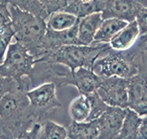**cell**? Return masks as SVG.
I'll list each match as a JSON object with an SVG mask.
<instances>
[{"instance_id":"cell-18","label":"cell","mask_w":147,"mask_h":139,"mask_svg":"<svg viewBox=\"0 0 147 139\" xmlns=\"http://www.w3.org/2000/svg\"><path fill=\"white\" fill-rule=\"evenodd\" d=\"M107 0H92L89 2H81L79 0L74 1L62 11L74 14L78 18L86 17L93 13H98L104 10Z\"/></svg>"},{"instance_id":"cell-9","label":"cell","mask_w":147,"mask_h":139,"mask_svg":"<svg viewBox=\"0 0 147 139\" xmlns=\"http://www.w3.org/2000/svg\"><path fill=\"white\" fill-rule=\"evenodd\" d=\"M129 109L142 116L147 109V70L129 78Z\"/></svg>"},{"instance_id":"cell-2","label":"cell","mask_w":147,"mask_h":139,"mask_svg":"<svg viewBox=\"0 0 147 139\" xmlns=\"http://www.w3.org/2000/svg\"><path fill=\"white\" fill-rule=\"evenodd\" d=\"M110 49L109 43H92L90 45H63L54 52L43 54L35 60L36 63L59 64L71 72L79 67L92 69L93 64L101 54Z\"/></svg>"},{"instance_id":"cell-25","label":"cell","mask_w":147,"mask_h":139,"mask_svg":"<svg viewBox=\"0 0 147 139\" xmlns=\"http://www.w3.org/2000/svg\"><path fill=\"white\" fill-rule=\"evenodd\" d=\"M86 96L89 98L90 102H91V112H90V115L88 117V120H87V122L98 119L105 111L107 110L109 106L100 99V97L96 93V91Z\"/></svg>"},{"instance_id":"cell-11","label":"cell","mask_w":147,"mask_h":139,"mask_svg":"<svg viewBox=\"0 0 147 139\" xmlns=\"http://www.w3.org/2000/svg\"><path fill=\"white\" fill-rule=\"evenodd\" d=\"M127 109L109 106L98 119L99 139H114L116 137L125 119Z\"/></svg>"},{"instance_id":"cell-5","label":"cell","mask_w":147,"mask_h":139,"mask_svg":"<svg viewBox=\"0 0 147 139\" xmlns=\"http://www.w3.org/2000/svg\"><path fill=\"white\" fill-rule=\"evenodd\" d=\"M0 118L6 122L37 120L27 91L17 89L5 94L0 100Z\"/></svg>"},{"instance_id":"cell-23","label":"cell","mask_w":147,"mask_h":139,"mask_svg":"<svg viewBox=\"0 0 147 139\" xmlns=\"http://www.w3.org/2000/svg\"><path fill=\"white\" fill-rule=\"evenodd\" d=\"M67 128L54 123L51 120H46L41 123V130L39 139H67Z\"/></svg>"},{"instance_id":"cell-3","label":"cell","mask_w":147,"mask_h":139,"mask_svg":"<svg viewBox=\"0 0 147 139\" xmlns=\"http://www.w3.org/2000/svg\"><path fill=\"white\" fill-rule=\"evenodd\" d=\"M11 24L15 31L14 39L22 44L36 58L39 57L41 41L47 31L45 18L9 6Z\"/></svg>"},{"instance_id":"cell-15","label":"cell","mask_w":147,"mask_h":139,"mask_svg":"<svg viewBox=\"0 0 147 139\" xmlns=\"http://www.w3.org/2000/svg\"><path fill=\"white\" fill-rule=\"evenodd\" d=\"M140 37V30L137 21L133 20L119 31L115 35L109 44L114 51H126L134 44L137 39Z\"/></svg>"},{"instance_id":"cell-31","label":"cell","mask_w":147,"mask_h":139,"mask_svg":"<svg viewBox=\"0 0 147 139\" xmlns=\"http://www.w3.org/2000/svg\"><path fill=\"white\" fill-rule=\"evenodd\" d=\"M139 38H140V40H139L140 41V43H146V41H147V33L140 36Z\"/></svg>"},{"instance_id":"cell-24","label":"cell","mask_w":147,"mask_h":139,"mask_svg":"<svg viewBox=\"0 0 147 139\" xmlns=\"http://www.w3.org/2000/svg\"><path fill=\"white\" fill-rule=\"evenodd\" d=\"M15 36V31L11 22L2 28H0V64L4 61L5 55Z\"/></svg>"},{"instance_id":"cell-33","label":"cell","mask_w":147,"mask_h":139,"mask_svg":"<svg viewBox=\"0 0 147 139\" xmlns=\"http://www.w3.org/2000/svg\"><path fill=\"white\" fill-rule=\"evenodd\" d=\"M81 2H89V1H92V0H79Z\"/></svg>"},{"instance_id":"cell-29","label":"cell","mask_w":147,"mask_h":139,"mask_svg":"<svg viewBox=\"0 0 147 139\" xmlns=\"http://www.w3.org/2000/svg\"><path fill=\"white\" fill-rule=\"evenodd\" d=\"M11 22V14L7 4L0 3V28Z\"/></svg>"},{"instance_id":"cell-32","label":"cell","mask_w":147,"mask_h":139,"mask_svg":"<svg viewBox=\"0 0 147 139\" xmlns=\"http://www.w3.org/2000/svg\"><path fill=\"white\" fill-rule=\"evenodd\" d=\"M139 48H141L142 51H147V41L144 43H141L139 45Z\"/></svg>"},{"instance_id":"cell-7","label":"cell","mask_w":147,"mask_h":139,"mask_svg":"<svg viewBox=\"0 0 147 139\" xmlns=\"http://www.w3.org/2000/svg\"><path fill=\"white\" fill-rule=\"evenodd\" d=\"M101 82L102 77L96 75L92 69L79 67L73 72L69 69H67V71L61 70L58 74L55 84L57 87L75 86L80 94L89 95L98 90Z\"/></svg>"},{"instance_id":"cell-14","label":"cell","mask_w":147,"mask_h":139,"mask_svg":"<svg viewBox=\"0 0 147 139\" xmlns=\"http://www.w3.org/2000/svg\"><path fill=\"white\" fill-rule=\"evenodd\" d=\"M103 20L102 13H93L79 18L77 24V38L82 45L93 43L95 35Z\"/></svg>"},{"instance_id":"cell-19","label":"cell","mask_w":147,"mask_h":139,"mask_svg":"<svg viewBox=\"0 0 147 139\" xmlns=\"http://www.w3.org/2000/svg\"><path fill=\"white\" fill-rule=\"evenodd\" d=\"M79 18L74 14H71L66 11H56L52 13L47 18V28L50 30L62 31H66L76 26Z\"/></svg>"},{"instance_id":"cell-30","label":"cell","mask_w":147,"mask_h":139,"mask_svg":"<svg viewBox=\"0 0 147 139\" xmlns=\"http://www.w3.org/2000/svg\"><path fill=\"white\" fill-rule=\"evenodd\" d=\"M137 139H147V115L142 116V122L139 127Z\"/></svg>"},{"instance_id":"cell-12","label":"cell","mask_w":147,"mask_h":139,"mask_svg":"<svg viewBox=\"0 0 147 139\" xmlns=\"http://www.w3.org/2000/svg\"><path fill=\"white\" fill-rule=\"evenodd\" d=\"M142 7L141 3L135 0H107L102 17L103 18H116L131 22L136 20Z\"/></svg>"},{"instance_id":"cell-16","label":"cell","mask_w":147,"mask_h":139,"mask_svg":"<svg viewBox=\"0 0 147 139\" xmlns=\"http://www.w3.org/2000/svg\"><path fill=\"white\" fill-rule=\"evenodd\" d=\"M67 133L70 139H99L98 119L83 123L72 121L67 128Z\"/></svg>"},{"instance_id":"cell-34","label":"cell","mask_w":147,"mask_h":139,"mask_svg":"<svg viewBox=\"0 0 147 139\" xmlns=\"http://www.w3.org/2000/svg\"><path fill=\"white\" fill-rule=\"evenodd\" d=\"M145 115H147V109L145 110V112H144V115H142V116H145Z\"/></svg>"},{"instance_id":"cell-17","label":"cell","mask_w":147,"mask_h":139,"mask_svg":"<svg viewBox=\"0 0 147 139\" xmlns=\"http://www.w3.org/2000/svg\"><path fill=\"white\" fill-rule=\"evenodd\" d=\"M129 22L116 18H103L95 35L93 43H109L118 32Z\"/></svg>"},{"instance_id":"cell-28","label":"cell","mask_w":147,"mask_h":139,"mask_svg":"<svg viewBox=\"0 0 147 139\" xmlns=\"http://www.w3.org/2000/svg\"><path fill=\"white\" fill-rule=\"evenodd\" d=\"M140 30V36L147 33V7H142L138 13L136 20Z\"/></svg>"},{"instance_id":"cell-13","label":"cell","mask_w":147,"mask_h":139,"mask_svg":"<svg viewBox=\"0 0 147 139\" xmlns=\"http://www.w3.org/2000/svg\"><path fill=\"white\" fill-rule=\"evenodd\" d=\"M41 123L35 120L7 122L3 126V139H39Z\"/></svg>"},{"instance_id":"cell-27","label":"cell","mask_w":147,"mask_h":139,"mask_svg":"<svg viewBox=\"0 0 147 139\" xmlns=\"http://www.w3.org/2000/svg\"><path fill=\"white\" fill-rule=\"evenodd\" d=\"M18 89V84L13 78L0 76V100L7 92Z\"/></svg>"},{"instance_id":"cell-22","label":"cell","mask_w":147,"mask_h":139,"mask_svg":"<svg viewBox=\"0 0 147 139\" xmlns=\"http://www.w3.org/2000/svg\"><path fill=\"white\" fill-rule=\"evenodd\" d=\"M0 3L7 4L9 6L15 7L23 11L33 14L47 20L48 15L41 5L40 0H0Z\"/></svg>"},{"instance_id":"cell-10","label":"cell","mask_w":147,"mask_h":139,"mask_svg":"<svg viewBox=\"0 0 147 139\" xmlns=\"http://www.w3.org/2000/svg\"><path fill=\"white\" fill-rule=\"evenodd\" d=\"M77 24L71 29L62 31H53L47 28L43 40L41 41L40 55L38 58L42 56L45 54L54 52L63 45L80 44L77 38Z\"/></svg>"},{"instance_id":"cell-21","label":"cell","mask_w":147,"mask_h":139,"mask_svg":"<svg viewBox=\"0 0 147 139\" xmlns=\"http://www.w3.org/2000/svg\"><path fill=\"white\" fill-rule=\"evenodd\" d=\"M69 115L72 121L77 123L87 122L91 112V102L86 95L80 94L69 105Z\"/></svg>"},{"instance_id":"cell-4","label":"cell","mask_w":147,"mask_h":139,"mask_svg":"<svg viewBox=\"0 0 147 139\" xmlns=\"http://www.w3.org/2000/svg\"><path fill=\"white\" fill-rule=\"evenodd\" d=\"M35 64V57L22 44L11 43L0 64V76L16 80L18 89L28 91L32 87L30 77Z\"/></svg>"},{"instance_id":"cell-26","label":"cell","mask_w":147,"mask_h":139,"mask_svg":"<svg viewBox=\"0 0 147 139\" xmlns=\"http://www.w3.org/2000/svg\"><path fill=\"white\" fill-rule=\"evenodd\" d=\"M48 17L53 12L63 10L74 0H40Z\"/></svg>"},{"instance_id":"cell-20","label":"cell","mask_w":147,"mask_h":139,"mask_svg":"<svg viewBox=\"0 0 147 139\" xmlns=\"http://www.w3.org/2000/svg\"><path fill=\"white\" fill-rule=\"evenodd\" d=\"M141 122L142 116L128 108L121 130L114 139H137Z\"/></svg>"},{"instance_id":"cell-6","label":"cell","mask_w":147,"mask_h":139,"mask_svg":"<svg viewBox=\"0 0 147 139\" xmlns=\"http://www.w3.org/2000/svg\"><path fill=\"white\" fill-rule=\"evenodd\" d=\"M56 87L54 82H44L27 91L28 99L37 119L42 118L53 110L62 107L56 95Z\"/></svg>"},{"instance_id":"cell-8","label":"cell","mask_w":147,"mask_h":139,"mask_svg":"<svg viewBox=\"0 0 147 139\" xmlns=\"http://www.w3.org/2000/svg\"><path fill=\"white\" fill-rule=\"evenodd\" d=\"M129 79L118 77H102L96 90L100 99L108 106L127 109L129 106Z\"/></svg>"},{"instance_id":"cell-1","label":"cell","mask_w":147,"mask_h":139,"mask_svg":"<svg viewBox=\"0 0 147 139\" xmlns=\"http://www.w3.org/2000/svg\"><path fill=\"white\" fill-rule=\"evenodd\" d=\"M109 51L102 54L96 60L92 70L101 77H118L121 78H131L142 71L147 70V60L144 51L140 52L126 51Z\"/></svg>"},{"instance_id":"cell-35","label":"cell","mask_w":147,"mask_h":139,"mask_svg":"<svg viewBox=\"0 0 147 139\" xmlns=\"http://www.w3.org/2000/svg\"><path fill=\"white\" fill-rule=\"evenodd\" d=\"M146 1H147V0H146Z\"/></svg>"}]
</instances>
